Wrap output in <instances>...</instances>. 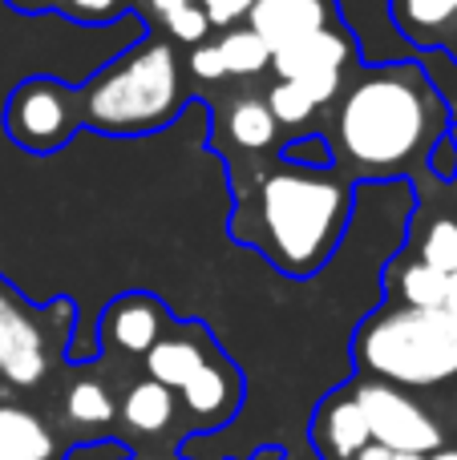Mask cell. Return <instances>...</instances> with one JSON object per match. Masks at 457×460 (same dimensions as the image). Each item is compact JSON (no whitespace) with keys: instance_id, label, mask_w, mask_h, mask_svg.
<instances>
[{"instance_id":"obj_8","label":"cell","mask_w":457,"mask_h":460,"mask_svg":"<svg viewBox=\"0 0 457 460\" xmlns=\"http://www.w3.org/2000/svg\"><path fill=\"white\" fill-rule=\"evenodd\" d=\"M332 24H345L336 0H255L247 13V29L264 40L267 53H280Z\"/></svg>"},{"instance_id":"obj_14","label":"cell","mask_w":457,"mask_h":460,"mask_svg":"<svg viewBox=\"0 0 457 460\" xmlns=\"http://www.w3.org/2000/svg\"><path fill=\"white\" fill-rule=\"evenodd\" d=\"M53 456V432L45 420L24 408L0 404V460H49Z\"/></svg>"},{"instance_id":"obj_30","label":"cell","mask_w":457,"mask_h":460,"mask_svg":"<svg viewBox=\"0 0 457 460\" xmlns=\"http://www.w3.org/2000/svg\"><path fill=\"white\" fill-rule=\"evenodd\" d=\"M445 311H457V270H450V287H445Z\"/></svg>"},{"instance_id":"obj_2","label":"cell","mask_w":457,"mask_h":460,"mask_svg":"<svg viewBox=\"0 0 457 460\" xmlns=\"http://www.w3.org/2000/svg\"><path fill=\"white\" fill-rule=\"evenodd\" d=\"M353 215V182L332 166L275 162L239 186L231 234L275 270L308 279L332 259Z\"/></svg>"},{"instance_id":"obj_31","label":"cell","mask_w":457,"mask_h":460,"mask_svg":"<svg viewBox=\"0 0 457 460\" xmlns=\"http://www.w3.org/2000/svg\"><path fill=\"white\" fill-rule=\"evenodd\" d=\"M146 4H150L154 8V13H170V8H178V4H186V0H146Z\"/></svg>"},{"instance_id":"obj_21","label":"cell","mask_w":457,"mask_h":460,"mask_svg":"<svg viewBox=\"0 0 457 460\" xmlns=\"http://www.w3.org/2000/svg\"><path fill=\"white\" fill-rule=\"evenodd\" d=\"M264 102H267V110H272V118L280 121V129H296V134H304L308 121L320 113V105H316L300 85H291V81H275V85L267 89Z\"/></svg>"},{"instance_id":"obj_34","label":"cell","mask_w":457,"mask_h":460,"mask_svg":"<svg viewBox=\"0 0 457 460\" xmlns=\"http://www.w3.org/2000/svg\"><path fill=\"white\" fill-rule=\"evenodd\" d=\"M393 460H429V456H417V453H393Z\"/></svg>"},{"instance_id":"obj_23","label":"cell","mask_w":457,"mask_h":460,"mask_svg":"<svg viewBox=\"0 0 457 460\" xmlns=\"http://www.w3.org/2000/svg\"><path fill=\"white\" fill-rule=\"evenodd\" d=\"M162 24H166V37L178 40V45H202V40H211V24H207V16H202V8L194 4V0H186V4L162 13Z\"/></svg>"},{"instance_id":"obj_9","label":"cell","mask_w":457,"mask_h":460,"mask_svg":"<svg viewBox=\"0 0 457 460\" xmlns=\"http://www.w3.org/2000/svg\"><path fill=\"white\" fill-rule=\"evenodd\" d=\"M49 356H45V335L40 327L16 307L13 299L0 311V376L16 388H29L45 376Z\"/></svg>"},{"instance_id":"obj_22","label":"cell","mask_w":457,"mask_h":460,"mask_svg":"<svg viewBox=\"0 0 457 460\" xmlns=\"http://www.w3.org/2000/svg\"><path fill=\"white\" fill-rule=\"evenodd\" d=\"M417 259L434 270H457V218H434L417 243Z\"/></svg>"},{"instance_id":"obj_6","label":"cell","mask_w":457,"mask_h":460,"mask_svg":"<svg viewBox=\"0 0 457 460\" xmlns=\"http://www.w3.org/2000/svg\"><path fill=\"white\" fill-rule=\"evenodd\" d=\"M353 65H361V45L353 40V32L345 24H332V29L312 32V37L272 53L267 69L275 73V81H291L320 110H328L340 97V89H345V77Z\"/></svg>"},{"instance_id":"obj_35","label":"cell","mask_w":457,"mask_h":460,"mask_svg":"<svg viewBox=\"0 0 457 460\" xmlns=\"http://www.w3.org/2000/svg\"><path fill=\"white\" fill-rule=\"evenodd\" d=\"M8 299H13V295H8L4 287H0V311H4V303H8Z\"/></svg>"},{"instance_id":"obj_32","label":"cell","mask_w":457,"mask_h":460,"mask_svg":"<svg viewBox=\"0 0 457 460\" xmlns=\"http://www.w3.org/2000/svg\"><path fill=\"white\" fill-rule=\"evenodd\" d=\"M445 53H450V57H453V61H457V29H453V37H450V40H445Z\"/></svg>"},{"instance_id":"obj_19","label":"cell","mask_w":457,"mask_h":460,"mask_svg":"<svg viewBox=\"0 0 457 460\" xmlns=\"http://www.w3.org/2000/svg\"><path fill=\"white\" fill-rule=\"evenodd\" d=\"M324 440H328V448H332V453H336V456H345V460H353V456L361 453V448L372 440L369 424H364L361 404H356L353 396H348V400H340V404H332L328 420H324Z\"/></svg>"},{"instance_id":"obj_10","label":"cell","mask_w":457,"mask_h":460,"mask_svg":"<svg viewBox=\"0 0 457 460\" xmlns=\"http://www.w3.org/2000/svg\"><path fill=\"white\" fill-rule=\"evenodd\" d=\"M162 323H166V315H162L158 299H150V295H121L102 315V335L105 343L130 351V356H146L162 340Z\"/></svg>"},{"instance_id":"obj_12","label":"cell","mask_w":457,"mask_h":460,"mask_svg":"<svg viewBox=\"0 0 457 460\" xmlns=\"http://www.w3.org/2000/svg\"><path fill=\"white\" fill-rule=\"evenodd\" d=\"M223 134L231 142L235 154L243 158H259V154H272L280 146V121L272 118L264 97H235L227 105V118H223Z\"/></svg>"},{"instance_id":"obj_13","label":"cell","mask_w":457,"mask_h":460,"mask_svg":"<svg viewBox=\"0 0 457 460\" xmlns=\"http://www.w3.org/2000/svg\"><path fill=\"white\" fill-rule=\"evenodd\" d=\"M207 359H211V351L202 348L199 340H191V335H162V340L146 351V372H150V380L166 384V388L175 392V388H183Z\"/></svg>"},{"instance_id":"obj_20","label":"cell","mask_w":457,"mask_h":460,"mask_svg":"<svg viewBox=\"0 0 457 460\" xmlns=\"http://www.w3.org/2000/svg\"><path fill=\"white\" fill-rule=\"evenodd\" d=\"M113 396L105 384L97 380H77L69 388V396H65V416H69L73 424H81V429H97V424H110L113 420Z\"/></svg>"},{"instance_id":"obj_25","label":"cell","mask_w":457,"mask_h":460,"mask_svg":"<svg viewBox=\"0 0 457 460\" xmlns=\"http://www.w3.org/2000/svg\"><path fill=\"white\" fill-rule=\"evenodd\" d=\"M194 4L202 8L211 32H227V29L247 24V13H251V4H255V0H194Z\"/></svg>"},{"instance_id":"obj_7","label":"cell","mask_w":457,"mask_h":460,"mask_svg":"<svg viewBox=\"0 0 457 460\" xmlns=\"http://www.w3.org/2000/svg\"><path fill=\"white\" fill-rule=\"evenodd\" d=\"M353 400L361 404L364 412V424H369L372 440L393 453H417V456H429L442 448V429L437 420L417 408L401 388L385 380H372V384H361L353 392Z\"/></svg>"},{"instance_id":"obj_33","label":"cell","mask_w":457,"mask_h":460,"mask_svg":"<svg viewBox=\"0 0 457 460\" xmlns=\"http://www.w3.org/2000/svg\"><path fill=\"white\" fill-rule=\"evenodd\" d=\"M429 460H457V448H445V453H434Z\"/></svg>"},{"instance_id":"obj_26","label":"cell","mask_w":457,"mask_h":460,"mask_svg":"<svg viewBox=\"0 0 457 460\" xmlns=\"http://www.w3.org/2000/svg\"><path fill=\"white\" fill-rule=\"evenodd\" d=\"M186 69H191L194 81H223L227 65L223 53H219L215 40H202V45H191V57H186Z\"/></svg>"},{"instance_id":"obj_15","label":"cell","mask_w":457,"mask_h":460,"mask_svg":"<svg viewBox=\"0 0 457 460\" xmlns=\"http://www.w3.org/2000/svg\"><path fill=\"white\" fill-rule=\"evenodd\" d=\"M445 287H450V275L426 267L417 254L389 267V291L401 299V307H426V311L442 307L445 311Z\"/></svg>"},{"instance_id":"obj_5","label":"cell","mask_w":457,"mask_h":460,"mask_svg":"<svg viewBox=\"0 0 457 460\" xmlns=\"http://www.w3.org/2000/svg\"><path fill=\"white\" fill-rule=\"evenodd\" d=\"M81 129V97L57 77H29L4 105V134L29 154H57Z\"/></svg>"},{"instance_id":"obj_1","label":"cell","mask_w":457,"mask_h":460,"mask_svg":"<svg viewBox=\"0 0 457 460\" xmlns=\"http://www.w3.org/2000/svg\"><path fill=\"white\" fill-rule=\"evenodd\" d=\"M450 105L417 61L364 69L353 65L332 102L328 137L340 174L401 178L429 166L434 146L450 134Z\"/></svg>"},{"instance_id":"obj_29","label":"cell","mask_w":457,"mask_h":460,"mask_svg":"<svg viewBox=\"0 0 457 460\" xmlns=\"http://www.w3.org/2000/svg\"><path fill=\"white\" fill-rule=\"evenodd\" d=\"M105 456H121V453H118L113 445H110V448H102V453H97V448L89 445V448H77V453H73L69 460H105Z\"/></svg>"},{"instance_id":"obj_28","label":"cell","mask_w":457,"mask_h":460,"mask_svg":"<svg viewBox=\"0 0 457 460\" xmlns=\"http://www.w3.org/2000/svg\"><path fill=\"white\" fill-rule=\"evenodd\" d=\"M356 460H393V448H385V445H377V440H369V445L356 453Z\"/></svg>"},{"instance_id":"obj_16","label":"cell","mask_w":457,"mask_h":460,"mask_svg":"<svg viewBox=\"0 0 457 460\" xmlns=\"http://www.w3.org/2000/svg\"><path fill=\"white\" fill-rule=\"evenodd\" d=\"M183 400H186V408H191V412L199 416L202 424L223 420V416L235 408V400H231V380H227V367L219 364V359H207V364H202L199 372H194L191 380L183 384Z\"/></svg>"},{"instance_id":"obj_3","label":"cell","mask_w":457,"mask_h":460,"mask_svg":"<svg viewBox=\"0 0 457 460\" xmlns=\"http://www.w3.org/2000/svg\"><path fill=\"white\" fill-rule=\"evenodd\" d=\"M81 126L113 137H142L166 129L186 105L183 73L170 40L146 37L142 45L126 49L118 61L77 89Z\"/></svg>"},{"instance_id":"obj_4","label":"cell","mask_w":457,"mask_h":460,"mask_svg":"<svg viewBox=\"0 0 457 460\" xmlns=\"http://www.w3.org/2000/svg\"><path fill=\"white\" fill-rule=\"evenodd\" d=\"M356 359L393 388H434L457 376V311L381 307L356 332Z\"/></svg>"},{"instance_id":"obj_11","label":"cell","mask_w":457,"mask_h":460,"mask_svg":"<svg viewBox=\"0 0 457 460\" xmlns=\"http://www.w3.org/2000/svg\"><path fill=\"white\" fill-rule=\"evenodd\" d=\"M389 16L417 49H445L457 29V0H389Z\"/></svg>"},{"instance_id":"obj_27","label":"cell","mask_w":457,"mask_h":460,"mask_svg":"<svg viewBox=\"0 0 457 460\" xmlns=\"http://www.w3.org/2000/svg\"><path fill=\"white\" fill-rule=\"evenodd\" d=\"M4 4H13L16 13H49L57 8V0H4Z\"/></svg>"},{"instance_id":"obj_24","label":"cell","mask_w":457,"mask_h":460,"mask_svg":"<svg viewBox=\"0 0 457 460\" xmlns=\"http://www.w3.org/2000/svg\"><path fill=\"white\" fill-rule=\"evenodd\" d=\"M134 0H57V13H65L77 24H110L118 21Z\"/></svg>"},{"instance_id":"obj_18","label":"cell","mask_w":457,"mask_h":460,"mask_svg":"<svg viewBox=\"0 0 457 460\" xmlns=\"http://www.w3.org/2000/svg\"><path fill=\"white\" fill-rule=\"evenodd\" d=\"M215 45H219V53H223L227 77H255V73H264L267 65H272V53H267V45L247 29V24L219 32Z\"/></svg>"},{"instance_id":"obj_17","label":"cell","mask_w":457,"mask_h":460,"mask_svg":"<svg viewBox=\"0 0 457 460\" xmlns=\"http://www.w3.org/2000/svg\"><path fill=\"white\" fill-rule=\"evenodd\" d=\"M121 416L134 432H162L175 420V392L158 380H142L126 392L121 400Z\"/></svg>"}]
</instances>
